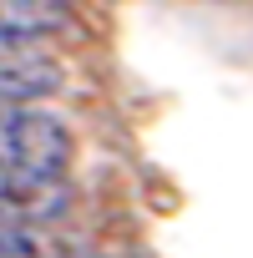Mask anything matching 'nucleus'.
<instances>
[{"mask_svg":"<svg viewBox=\"0 0 253 258\" xmlns=\"http://www.w3.org/2000/svg\"><path fill=\"white\" fill-rule=\"evenodd\" d=\"M0 162H16V167H31L46 177H66L76 162V137L41 101L0 96Z\"/></svg>","mask_w":253,"mask_h":258,"instance_id":"f257e3e1","label":"nucleus"},{"mask_svg":"<svg viewBox=\"0 0 253 258\" xmlns=\"http://www.w3.org/2000/svg\"><path fill=\"white\" fill-rule=\"evenodd\" d=\"M71 208V182L0 162V223H56Z\"/></svg>","mask_w":253,"mask_h":258,"instance_id":"f03ea898","label":"nucleus"},{"mask_svg":"<svg viewBox=\"0 0 253 258\" xmlns=\"http://www.w3.org/2000/svg\"><path fill=\"white\" fill-rule=\"evenodd\" d=\"M0 16L11 26H21L31 41H51V36H71L81 21L71 11V0H0Z\"/></svg>","mask_w":253,"mask_h":258,"instance_id":"39448f33","label":"nucleus"},{"mask_svg":"<svg viewBox=\"0 0 253 258\" xmlns=\"http://www.w3.org/2000/svg\"><path fill=\"white\" fill-rule=\"evenodd\" d=\"M61 61L46 56L41 46H26V51H0V96L11 101H46L61 91Z\"/></svg>","mask_w":253,"mask_h":258,"instance_id":"7ed1b4c3","label":"nucleus"},{"mask_svg":"<svg viewBox=\"0 0 253 258\" xmlns=\"http://www.w3.org/2000/svg\"><path fill=\"white\" fill-rule=\"evenodd\" d=\"M0 258H86L71 233H51L46 223H0Z\"/></svg>","mask_w":253,"mask_h":258,"instance_id":"20e7f679","label":"nucleus"}]
</instances>
